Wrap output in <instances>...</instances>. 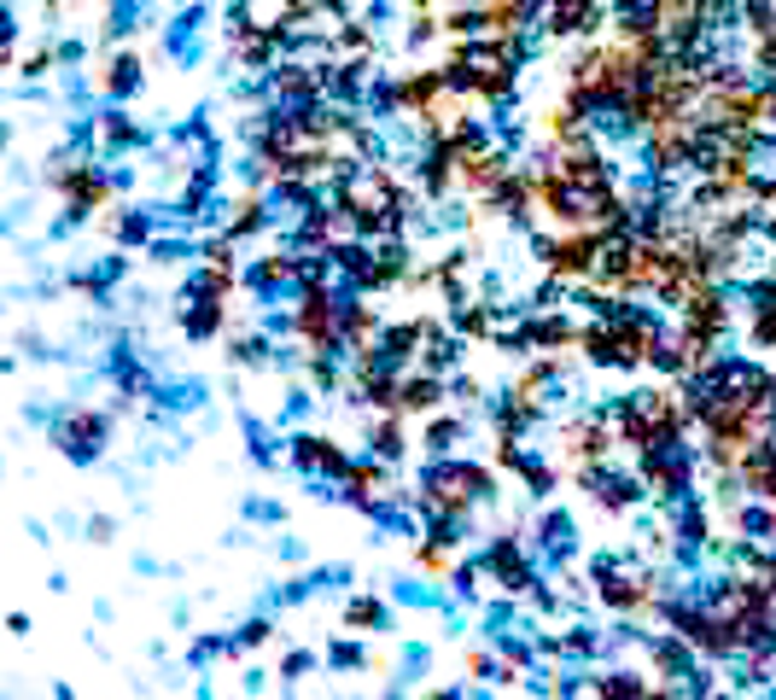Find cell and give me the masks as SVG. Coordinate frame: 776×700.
Segmentation results:
<instances>
[{
    "instance_id": "1",
    "label": "cell",
    "mask_w": 776,
    "mask_h": 700,
    "mask_svg": "<svg viewBox=\"0 0 776 700\" xmlns=\"http://www.w3.org/2000/svg\"><path fill=\"white\" fill-rule=\"evenodd\" d=\"M537 251H544V263L561 281H584L589 269L601 263V228H566L561 240H544Z\"/></svg>"
},
{
    "instance_id": "3",
    "label": "cell",
    "mask_w": 776,
    "mask_h": 700,
    "mask_svg": "<svg viewBox=\"0 0 776 700\" xmlns=\"http://www.w3.org/2000/svg\"><path fill=\"white\" fill-rule=\"evenodd\" d=\"M561 450L589 467V461H601L607 450H613V432H607L601 420H578V426H566V432H561Z\"/></svg>"
},
{
    "instance_id": "10",
    "label": "cell",
    "mask_w": 776,
    "mask_h": 700,
    "mask_svg": "<svg viewBox=\"0 0 776 700\" xmlns=\"http://www.w3.org/2000/svg\"><path fill=\"white\" fill-rule=\"evenodd\" d=\"M64 443H71V455L99 450V420H94V415H76L71 426H64Z\"/></svg>"
},
{
    "instance_id": "8",
    "label": "cell",
    "mask_w": 776,
    "mask_h": 700,
    "mask_svg": "<svg viewBox=\"0 0 776 700\" xmlns=\"http://www.w3.org/2000/svg\"><path fill=\"white\" fill-rule=\"evenodd\" d=\"M455 169H462V181L479 187V193H485V187H502V181H509V164H502L497 152H467Z\"/></svg>"
},
{
    "instance_id": "14",
    "label": "cell",
    "mask_w": 776,
    "mask_h": 700,
    "mask_svg": "<svg viewBox=\"0 0 776 700\" xmlns=\"http://www.w3.org/2000/svg\"><path fill=\"white\" fill-rule=\"evenodd\" d=\"M374 443H380V455H397V450H403V426H397V420H385Z\"/></svg>"
},
{
    "instance_id": "11",
    "label": "cell",
    "mask_w": 776,
    "mask_h": 700,
    "mask_svg": "<svg viewBox=\"0 0 776 700\" xmlns=\"http://www.w3.org/2000/svg\"><path fill=\"white\" fill-rule=\"evenodd\" d=\"M643 479L654 485V497H671V490L683 485V473L671 467V461H654V450H648V467H643Z\"/></svg>"
},
{
    "instance_id": "12",
    "label": "cell",
    "mask_w": 776,
    "mask_h": 700,
    "mask_svg": "<svg viewBox=\"0 0 776 700\" xmlns=\"http://www.w3.org/2000/svg\"><path fill=\"white\" fill-rule=\"evenodd\" d=\"M444 391H438V380H409L403 385V408H432Z\"/></svg>"
},
{
    "instance_id": "9",
    "label": "cell",
    "mask_w": 776,
    "mask_h": 700,
    "mask_svg": "<svg viewBox=\"0 0 776 700\" xmlns=\"http://www.w3.org/2000/svg\"><path fill=\"white\" fill-rule=\"evenodd\" d=\"M485 29H491L497 41H509L520 24H526V0H491V7H485V19H479Z\"/></svg>"
},
{
    "instance_id": "13",
    "label": "cell",
    "mask_w": 776,
    "mask_h": 700,
    "mask_svg": "<svg viewBox=\"0 0 776 700\" xmlns=\"http://www.w3.org/2000/svg\"><path fill=\"white\" fill-rule=\"evenodd\" d=\"M415 560H420L427 572H450V549H444V543H420Z\"/></svg>"
},
{
    "instance_id": "7",
    "label": "cell",
    "mask_w": 776,
    "mask_h": 700,
    "mask_svg": "<svg viewBox=\"0 0 776 700\" xmlns=\"http://www.w3.org/2000/svg\"><path fill=\"white\" fill-rule=\"evenodd\" d=\"M596 7H601V0H549V29H554V36L589 29V24H596Z\"/></svg>"
},
{
    "instance_id": "4",
    "label": "cell",
    "mask_w": 776,
    "mask_h": 700,
    "mask_svg": "<svg viewBox=\"0 0 776 700\" xmlns=\"http://www.w3.org/2000/svg\"><path fill=\"white\" fill-rule=\"evenodd\" d=\"M648 356H660V333H654L648 321H619L613 328V363H648Z\"/></svg>"
},
{
    "instance_id": "5",
    "label": "cell",
    "mask_w": 776,
    "mask_h": 700,
    "mask_svg": "<svg viewBox=\"0 0 776 700\" xmlns=\"http://www.w3.org/2000/svg\"><path fill=\"white\" fill-rule=\"evenodd\" d=\"M59 187H64V199H71L76 216H88L94 204H106V181L88 176V169H59Z\"/></svg>"
},
{
    "instance_id": "6",
    "label": "cell",
    "mask_w": 776,
    "mask_h": 700,
    "mask_svg": "<svg viewBox=\"0 0 776 700\" xmlns=\"http://www.w3.org/2000/svg\"><path fill=\"white\" fill-rule=\"evenodd\" d=\"M333 328H339V310H333L322 293H310V298H303V310H298V333L322 345V339H333Z\"/></svg>"
},
{
    "instance_id": "2",
    "label": "cell",
    "mask_w": 776,
    "mask_h": 700,
    "mask_svg": "<svg viewBox=\"0 0 776 700\" xmlns=\"http://www.w3.org/2000/svg\"><path fill=\"white\" fill-rule=\"evenodd\" d=\"M695 152H701V129L689 123V117H666V123L648 129V158L660 169H678V164L695 158Z\"/></svg>"
}]
</instances>
